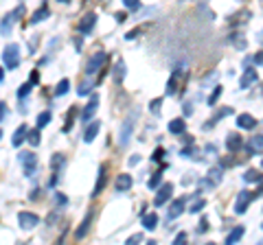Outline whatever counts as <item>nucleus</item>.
I'll return each instance as SVG.
<instances>
[{
  "instance_id": "1",
  "label": "nucleus",
  "mask_w": 263,
  "mask_h": 245,
  "mask_svg": "<svg viewBox=\"0 0 263 245\" xmlns=\"http://www.w3.org/2000/svg\"><path fill=\"white\" fill-rule=\"evenodd\" d=\"M3 64H5V70H15L20 66V46L18 44H7L5 51H3Z\"/></svg>"
},
{
  "instance_id": "2",
  "label": "nucleus",
  "mask_w": 263,
  "mask_h": 245,
  "mask_svg": "<svg viewBox=\"0 0 263 245\" xmlns=\"http://www.w3.org/2000/svg\"><path fill=\"white\" fill-rule=\"evenodd\" d=\"M105 59H108V55H105L103 51H97L95 55H90V59L86 62V68H84V72H86V77H90L92 79L99 70L103 68V64H105Z\"/></svg>"
},
{
  "instance_id": "3",
  "label": "nucleus",
  "mask_w": 263,
  "mask_h": 245,
  "mask_svg": "<svg viewBox=\"0 0 263 245\" xmlns=\"http://www.w3.org/2000/svg\"><path fill=\"white\" fill-rule=\"evenodd\" d=\"M138 118V112H129L127 114V118L123 120V125H121V134H119V145L121 147H125L129 142V138H132V132H134V122Z\"/></svg>"
},
{
  "instance_id": "4",
  "label": "nucleus",
  "mask_w": 263,
  "mask_h": 245,
  "mask_svg": "<svg viewBox=\"0 0 263 245\" xmlns=\"http://www.w3.org/2000/svg\"><path fill=\"white\" fill-rule=\"evenodd\" d=\"M20 165H22V171H24V175H33L35 173V169H37V156L33 151H22L20 156Z\"/></svg>"
},
{
  "instance_id": "5",
  "label": "nucleus",
  "mask_w": 263,
  "mask_h": 245,
  "mask_svg": "<svg viewBox=\"0 0 263 245\" xmlns=\"http://www.w3.org/2000/svg\"><path fill=\"white\" fill-rule=\"evenodd\" d=\"M254 197H257V195L250 193V191H239V193H237V199H235V212H237V215H243Z\"/></svg>"
},
{
  "instance_id": "6",
  "label": "nucleus",
  "mask_w": 263,
  "mask_h": 245,
  "mask_svg": "<svg viewBox=\"0 0 263 245\" xmlns=\"http://www.w3.org/2000/svg\"><path fill=\"white\" fill-rule=\"evenodd\" d=\"M186 210V199L184 197H178L169 203V208H167V221H176V219L182 215V212Z\"/></svg>"
},
{
  "instance_id": "7",
  "label": "nucleus",
  "mask_w": 263,
  "mask_h": 245,
  "mask_svg": "<svg viewBox=\"0 0 263 245\" xmlns=\"http://www.w3.org/2000/svg\"><path fill=\"white\" fill-rule=\"evenodd\" d=\"M18 223L22 230H33L40 223V217L33 215V212H18Z\"/></svg>"
},
{
  "instance_id": "8",
  "label": "nucleus",
  "mask_w": 263,
  "mask_h": 245,
  "mask_svg": "<svg viewBox=\"0 0 263 245\" xmlns=\"http://www.w3.org/2000/svg\"><path fill=\"white\" fill-rule=\"evenodd\" d=\"M171 195H174V184H162L160 189H158V193H156V197H154V203L156 206H164L169 199H171Z\"/></svg>"
},
{
  "instance_id": "9",
  "label": "nucleus",
  "mask_w": 263,
  "mask_h": 245,
  "mask_svg": "<svg viewBox=\"0 0 263 245\" xmlns=\"http://www.w3.org/2000/svg\"><path fill=\"white\" fill-rule=\"evenodd\" d=\"M22 11H24V7L20 5V7H18V9H13L11 13H7V15H5V18H3V37H7V35H9V33H11V29H13V20H15V18H18V15H20Z\"/></svg>"
},
{
  "instance_id": "10",
  "label": "nucleus",
  "mask_w": 263,
  "mask_h": 245,
  "mask_svg": "<svg viewBox=\"0 0 263 245\" xmlns=\"http://www.w3.org/2000/svg\"><path fill=\"white\" fill-rule=\"evenodd\" d=\"M257 79H259L257 70H254L252 66H250V68H246V70H243V75H241V79H239V88H241V90H248L250 86L257 84Z\"/></svg>"
},
{
  "instance_id": "11",
  "label": "nucleus",
  "mask_w": 263,
  "mask_h": 245,
  "mask_svg": "<svg viewBox=\"0 0 263 245\" xmlns=\"http://www.w3.org/2000/svg\"><path fill=\"white\" fill-rule=\"evenodd\" d=\"M97 108H99V96L92 94V96H90V101L86 103V108L81 110V120H90V118H92V114L97 112ZM90 122H92V120H90Z\"/></svg>"
},
{
  "instance_id": "12",
  "label": "nucleus",
  "mask_w": 263,
  "mask_h": 245,
  "mask_svg": "<svg viewBox=\"0 0 263 245\" xmlns=\"http://www.w3.org/2000/svg\"><path fill=\"white\" fill-rule=\"evenodd\" d=\"M237 127L250 132V129L257 127V118H254L252 114H239V116H237Z\"/></svg>"
},
{
  "instance_id": "13",
  "label": "nucleus",
  "mask_w": 263,
  "mask_h": 245,
  "mask_svg": "<svg viewBox=\"0 0 263 245\" xmlns=\"http://www.w3.org/2000/svg\"><path fill=\"white\" fill-rule=\"evenodd\" d=\"M95 22H97V15H95V13H86L84 18L79 20V33H81V35H88L90 31H92Z\"/></svg>"
},
{
  "instance_id": "14",
  "label": "nucleus",
  "mask_w": 263,
  "mask_h": 245,
  "mask_svg": "<svg viewBox=\"0 0 263 245\" xmlns=\"http://www.w3.org/2000/svg\"><path fill=\"white\" fill-rule=\"evenodd\" d=\"M29 132H31V129H29L27 125H20V127L13 132V136H11V145H13V147H22V142H27Z\"/></svg>"
},
{
  "instance_id": "15",
  "label": "nucleus",
  "mask_w": 263,
  "mask_h": 245,
  "mask_svg": "<svg viewBox=\"0 0 263 245\" xmlns=\"http://www.w3.org/2000/svg\"><path fill=\"white\" fill-rule=\"evenodd\" d=\"M92 215H95V210H88V215L84 217V221H81L79 228L75 230V239H77V241H81V239H84V236L88 234V228H90V223H92Z\"/></svg>"
},
{
  "instance_id": "16",
  "label": "nucleus",
  "mask_w": 263,
  "mask_h": 245,
  "mask_svg": "<svg viewBox=\"0 0 263 245\" xmlns=\"http://www.w3.org/2000/svg\"><path fill=\"white\" fill-rule=\"evenodd\" d=\"M132 184H134V179H132V175H127V173H121L117 179H114V189H117L119 193L129 191Z\"/></svg>"
},
{
  "instance_id": "17",
  "label": "nucleus",
  "mask_w": 263,
  "mask_h": 245,
  "mask_svg": "<svg viewBox=\"0 0 263 245\" xmlns=\"http://www.w3.org/2000/svg\"><path fill=\"white\" fill-rule=\"evenodd\" d=\"M99 129H101V122H99V120L88 122V127H86V132H84V142L86 145H90L99 136Z\"/></svg>"
},
{
  "instance_id": "18",
  "label": "nucleus",
  "mask_w": 263,
  "mask_h": 245,
  "mask_svg": "<svg viewBox=\"0 0 263 245\" xmlns=\"http://www.w3.org/2000/svg\"><path fill=\"white\" fill-rule=\"evenodd\" d=\"M125 72H127V66H125V62L117 59V66H114V72H112V79H114V84H123V79H125Z\"/></svg>"
},
{
  "instance_id": "19",
  "label": "nucleus",
  "mask_w": 263,
  "mask_h": 245,
  "mask_svg": "<svg viewBox=\"0 0 263 245\" xmlns=\"http://www.w3.org/2000/svg\"><path fill=\"white\" fill-rule=\"evenodd\" d=\"M243 234H246V228H243V226L233 228V230H230V234L226 236V243H224V245H235V243H239V241L243 239Z\"/></svg>"
},
{
  "instance_id": "20",
  "label": "nucleus",
  "mask_w": 263,
  "mask_h": 245,
  "mask_svg": "<svg viewBox=\"0 0 263 245\" xmlns=\"http://www.w3.org/2000/svg\"><path fill=\"white\" fill-rule=\"evenodd\" d=\"M248 151L250 153H263V134H254L248 140Z\"/></svg>"
},
{
  "instance_id": "21",
  "label": "nucleus",
  "mask_w": 263,
  "mask_h": 245,
  "mask_svg": "<svg viewBox=\"0 0 263 245\" xmlns=\"http://www.w3.org/2000/svg\"><path fill=\"white\" fill-rule=\"evenodd\" d=\"M169 132L176 134V136L184 134V132H186V120H184V118H174V120H169Z\"/></svg>"
},
{
  "instance_id": "22",
  "label": "nucleus",
  "mask_w": 263,
  "mask_h": 245,
  "mask_svg": "<svg viewBox=\"0 0 263 245\" xmlns=\"http://www.w3.org/2000/svg\"><path fill=\"white\" fill-rule=\"evenodd\" d=\"M99 179H97V184H95V191H92V197H97L99 193H101L103 189H105V182H108V177H105V167L101 165L99 167V175H97Z\"/></svg>"
},
{
  "instance_id": "23",
  "label": "nucleus",
  "mask_w": 263,
  "mask_h": 245,
  "mask_svg": "<svg viewBox=\"0 0 263 245\" xmlns=\"http://www.w3.org/2000/svg\"><path fill=\"white\" fill-rule=\"evenodd\" d=\"M95 79H90V77H86L84 81H81V84H79V90H77V94L79 96H86V94H90V92H92V90H95Z\"/></svg>"
},
{
  "instance_id": "24",
  "label": "nucleus",
  "mask_w": 263,
  "mask_h": 245,
  "mask_svg": "<svg viewBox=\"0 0 263 245\" xmlns=\"http://www.w3.org/2000/svg\"><path fill=\"white\" fill-rule=\"evenodd\" d=\"M44 18H48V5H42V7H37L35 11H33V15H31V24H37V22H42Z\"/></svg>"
},
{
  "instance_id": "25",
  "label": "nucleus",
  "mask_w": 263,
  "mask_h": 245,
  "mask_svg": "<svg viewBox=\"0 0 263 245\" xmlns=\"http://www.w3.org/2000/svg\"><path fill=\"white\" fill-rule=\"evenodd\" d=\"M241 142H243V140H241V136H239V134H235V132L226 136V147H228L230 151H235V149H241Z\"/></svg>"
},
{
  "instance_id": "26",
  "label": "nucleus",
  "mask_w": 263,
  "mask_h": 245,
  "mask_svg": "<svg viewBox=\"0 0 263 245\" xmlns=\"http://www.w3.org/2000/svg\"><path fill=\"white\" fill-rule=\"evenodd\" d=\"M141 223H143L145 230H154L156 223H158V215H156V212H149V215H143V217H141Z\"/></svg>"
},
{
  "instance_id": "27",
  "label": "nucleus",
  "mask_w": 263,
  "mask_h": 245,
  "mask_svg": "<svg viewBox=\"0 0 263 245\" xmlns=\"http://www.w3.org/2000/svg\"><path fill=\"white\" fill-rule=\"evenodd\" d=\"M178 79H180V70H174L171 72V77H169V81H167V94H176Z\"/></svg>"
},
{
  "instance_id": "28",
  "label": "nucleus",
  "mask_w": 263,
  "mask_h": 245,
  "mask_svg": "<svg viewBox=\"0 0 263 245\" xmlns=\"http://www.w3.org/2000/svg\"><path fill=\"white\" fill-rule=\"evenodd\" d=\"M68 88H70V81L68 79H62L60 84L55 86V96H64L66 92H68Z\"/></svg>"
},
{
  "instance_id": "29",
  "label": "nucleus",
  "mask_w": 263,
  "mask_h": 245,
  "mask_svg": "<svg viewBox=\"0 0 263 245\" xmlns=\"http://www.w3.org/2000/svg\"><path fill=\"white\" fill-rule=\"evenodd\" d=\"M221 175H224V169H219V167H213V169L209 171L211 184H217V182H221Z\"/></svg>"
},
{
  "instance_id": "30",
  "label": "nucleus",
  "mask_w": 263,
  "mask_h": 245,
  "mask_svg": "<svg viewBox=\"0 0 263 245\" xmlns=\"http://www.w3.org/2000/svg\"><path fill=\"white\" fill-rule=\"evenodd\" d=\"M160 182H162V173H160V171H156V173L149 177V182H147V186H149V189L154 191V189H160V186H162Z\"/></svg>"
},
{
  "instance_id": "31",
  "label": "nucleus",
  "mask_w": 263,
  "mask_h": 245,
  "mask_svg": "<svg viewBox=\"0 0 263 245\" xmlns=\"http://www.w3.org/2000/svg\"><path fill=\"white\" fill-rule=\"evenodd\" d=\"M243 179H246L248 184L261 182V173H259V171H254V169H250V171H246V173H243Z\"/></svg>"
},
{
  "instance_id": "32",
  "label": "nucleus",
  "mask_w": 263,
  "mask_h": 245,
  "mask_svg": "<svg viewBox=\"0 0 263 245\" xmlns=\"http://www.w3.org/2000/svg\"><path fill=\"white\" fill-rule=\"evenodd\" d=\"M48 122H51V112L46 110V112H42V114L37 116V122H35V125H37V129H44Z\"/></svg>"
},
{
  "instance_id": "33",
  "label": "nucleus",
  "mask_w": 263,
  "mask_h": 245,
  "mask_svg": "<svg viewBox=\"0 0 263 245\" xmlns=\"http://www.w3.org/2000/svg\"><path fill=\"white\" fill-rule=\"evenodd\" d=\"M230 112H233V110H230V108H224V110H221V112H217V114H215V116H213V118H211V120L206 122V127H204V129H211V127H213V122H215V120H219V118H224V116H228V114H230Z\"/></svg>"
},
{
  "instance_id": "34",
  "label": "nucleus",
  "mask_w": 263,
  "mask_h": 245,
  "mask_svg": "<svg viewBox=\"0 0 263 245\" xmlns=\"http://www.w3.org/2000/svg\"><path fill=\"white\" fill-rule=\"evenodd\" d=\"M27 142H29L31 147H37V145H40V129H37V127H35V129H31V132H29Z\"/></svg>"
},
{
  "instance_id": "35",
  "label": "nucleus",
  "mask_w": 263,
  "mask_h": 245,
  "mask_svg": "<svg viewBox=\"0 0 263 245\" xmlns=\"http://www.w3.org/2000/svg\"><path fill=\"white\" fill-rule=\"evenodd\" d=\"M221 92H224V88H221V86H215V88H213V94L209 96V105H215L217 99L221 96Z\"/></svg>"
},
{
  "instance_id": "36",
  "label": "nucleus",
  "mask_w": 263,
  "mask_h": 245,
  "mask_svg": "<svg viewBox=\"0 0 263 245\" xmlns=\"http://www.w3.org/2000/svg\"><path fill=\"white\" fill-rule=\"evenodd\" d=\"M204 206H206V201L197 197V199L191 203V208H189V212H193V215H197V212H200V210H204Z\"/></svg>"
},
{
  "instance_id": "37",
  "label": "nucleus",
  "mask_w": 263,
  "mask_h": 245,
  "mask_svg": "<svg viewBox=\"0 0 263 245\" xmlns=\"http://www.w3.org/2000/svg\"><path fill=\"white\" fill-rule=\"evenodd\" d=\"M123 7L129 11H138L141 9V0H123Z\"/></svg>"
},
{
  "instance_id": "38",
  "label": "nucleus",
  "mask_w": 263,
  "mask_h": 245,
  "mask_svg": "<svg viewBox=\"0 0 263 245\" xmlns=\"http://www.w3.org/2000/svg\"><path fill=\"white\" fill-rule=\"evenodd\" d=\"M31 81H29V84H22L20 88H18V99H24V96H29L31 94Z\"/></svg>"
},
{
  "instance_id": "39",
  "label": "nucleus",
  "mask_w": 263,
  "mask_h": 245,
  "mask_svg": "<svg viewBox=\"0 0 263 245\" xmlns=\"http://www.w3.org/2000/svg\"><path fill=\"white\" fill-rule=\"evenodd\" d=\"M186 241H189L186 232H178V234H176V239H174V243H171V245H186Z\"/></svg>"
},
{
  "instance_id": "40",
  "label": "nucleus",
  "mask_w": 263,
  "mask_h": 245,
  "mask_svg": "<svg viewBox=\"0 0 263 245\" xmlns=\"http://www.w3.org/2000/svg\"><path fill=\"white\" fill-rule=\"evenodd\" d=\"M141 243H143V234H132L125 241V245H141Z\"/></svg>"
},
{
  "instance_id": "41",
  "label": "nucleus",
  "mask_w": 263,
  "mask_h": 245,
  "mask_svg": "<svg viewBox=\"0 0 263 245\" xmlns=\"http://www.w3.org/2000/svg\"><path fill=\"white\" fill-rule=\"evenodd\" d=\"M160 103H162V99H154V101H152L149 108H152L154 114H160Z\"/></svg>"
},
{
  "instance_id": "42",
  "label": "nucleus",
  "mask_w": 263,
  "mask_h": 245,
  "mask_svg": "<svg viewBox=\"0 0 263 245\" xmlns=\"http://www.w3.org/2000/svg\"><path fill=\"white\" fill-rule=\"evenodd\" d=\"M7 120V103H0V122Z\"/></svg>"
},
{
  "instance_id": "43",
  "label": "nucleus",
  "mask_w": 263,
  "mask_h": 245,
  "mask_svg": "<svg viewBox=\"0 0 263 245\" xmlns=\"http://www.w3.org/2000/svg\"><path fill=\"white\" fill-rule=\"evenodd\" d=\"M138 162H141V156H138V153H134V156H132V158L127 160V165H129V167H136Z\"/></svg>"
},
{
  "instance_id": "44",
  "label": "nucleus",
  "mask_w": 263,
  "mask_h": 245,
  "mask_svg": "<svg viewBox=\"0 0 263 245\" xmlns=\"http://www.w3.org/2000/svg\"><path fill=\"white\" fill-rule=\"evenodd\" d=\"M254 66H263V51L254 55Z\"/></svg>"
},
{
  "instance_id": "45",
  "label": "nucleus",
  "mask_w": 263,
  "mask_h": 245,
  "mask_svg": "<svg viewBox=\"0 0 263 245\" xmlns=\"http://www.w3.org/2000/svg\"><path fill=\"white\" fill-rule=\"evenodd\" d=\"M162 156H164V151H162V147H158V149H156V153H154V162H160Z\"/></svg>"
},
{
  "instance_id": "46",
  "label": "nucleus",
  "mask_w": 263,
  "mask_h": 245,
  "mask_svg": "<svg viewBox=\"0 0 263 245\" xmlns=\"http://www.w3.org/2000/svg\"><path fill=\"white\" fill-rule=\"evenodd\" d=\"M81 46H84V39L77 35V37H75V48H77V51H81Z\"/></svg>"
},
{
  "instance_id": "47",
  "label": "nucleus",
  "mask_w": 263,
  "mask_h": 245,
  "mask_svg": "<svg viewBox=\"0 0 263 245\" xmlns=\"http://www.w3.org/2000/svg\"><path fill=\"white\" fill-rule=\"evenodd\" d=\"M57 203H66V197H64V193H57Z\"/></svg>"
},
{
  "instance_id": "48",
  "label": "nucleus",
  "mask_w": 263,
  "mask_h": 245,
  "mask_svg": "<svg viewBox=\"0 0 263 245\" xmlns=\"http://www.w3.org/2000/svg\"><path fill=\"white\" fill-rule=\"evenodd\" d=\"M197 232H200V234H202V232H206V221H202V223H200V228H197Z\"/></svg>"
},
{
  "instance_id": "49",
  "label": "nucleus",
  "mask_w": 263,
  "mask_h": 245,
  "mask_svg": "<svg viewBox=\"0 0 263 245\" xmlns=\"http://www.w3.org/2000/svg\"><path fill=\"white\" fill-rule=\"evenodd\" d=\"M117 22H125V13H117Z\"/></svg>"
},
{
  "instance_id": "50",
  "label": "nucleus",
  "mask_w": 263,
  "mask_h": 245,
  "mask_svg": "<svg viewBox=\"0 0 263 245\" xmlns=\"http://www.w3.org/2000/svg\"><path fill=\"white\" fill-rule=\"evenodd\" d=\"M145 245H158V241H156V239H149V241H147Z\"/></svg>"
},
{
  "instance_id": "51",
  "label": "nucleus",
  "mask_w": 263,
  "mask_h": 245,
  "mask_svg": "<svg viewBox=\"0 0 263 245\" xmlns=\"http://www.w3.org/2000/svg\"><path fill=\"white\" fill-rule=\"evenodd\" d=\"M206 245H215V243H206Z\"/></svg>"
},
{
  "instance_id": "52",
  "label": "nucleus",
  "mask_w": 263,
  "mask_h": 245,
  "mask_svg": "<svg viewBox=\"0 0 263 245\" xmlns=\"http://www.w3.org/2000/svg\"><path fill=\"white\" fill-rule=\"evenodd\" d=\"M261 230H263V223H261Z\"/></svg>"
},
{
  "instance_id": "53",
  "label": "nucleus",
  "mask_w": 263,
  "mask_h": 245,
  "mask_svg": "<svg viewBox=\"0 0 263 245\" xmlns=\"http://www.w3.org/2000/svg\"><path fill=\"white\" fill-rule=\"evenodd\" d=\"M261 167H263V160H261Z\"/></svg>"
}]
</instances>
